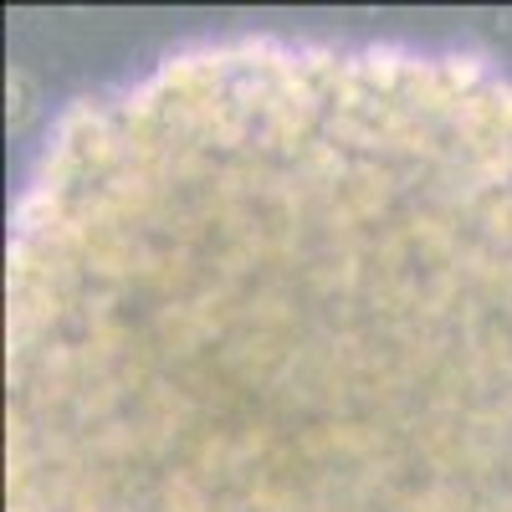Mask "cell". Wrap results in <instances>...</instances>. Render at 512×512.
Listing matches in <instances>:
<instances>
[{"label":"cell","instance_id":"6da1fadb","mask_svg":"<svg viewBox=\"0 0 512 512\" xmlns=\"http://www.w3.org/2000/svg\"><path fill=\"white\" fill-rule=\"evenodd\" d=\"M6 512H512V77L241 31L72 98L6 241Z\"/></svg>","mask_w":512,"mask_h":512},{"label":"cell","instance_id":"7a4b0ae2","mask_svg":"<svg viewBox=\"0 0 512 512\" xmlns=\"http://www.w3.org/2000/svg\"><path fill=\"white\" fill-rule=\"evenodd\" d=\"M36 113H41L36 77H31L26 67H11V72H6V123H11V134H26Z\"/></svg>","mask_w":512,"mask_h":512}]
</instances>
